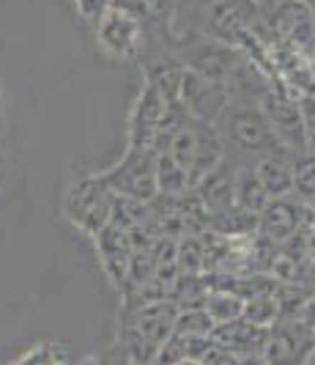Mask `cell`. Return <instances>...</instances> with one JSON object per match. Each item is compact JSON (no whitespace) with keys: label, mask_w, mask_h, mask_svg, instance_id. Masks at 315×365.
<instances>
[{"label":"cell","mask_w":315,"mask_h":365,"mask_svg":"<svg viewBox=\"0 0 315 365\" xmlns=\"http://www.w3.org/2000/svg\"><path fill=\"white\" fill-rule=\"evenodd\" d=\"M115 212V192L102 182V176H85L66 195V215L77 228L93 239L105 231Z\"/></svg>","instance_id":"obj_1"},{"label":"cell","mask_w":315,"mask_h":365,"mask_svg":"<svg viewBox=\"0 0 315 365\" xmlns=\"http://www.w3.org/2000/svg\"><path fill=\"white\" fill-rule=\"evenodd\" d=\"M102 182L110 187L118 198L151 203L159 195L156 182V154L151 148H129L127 160L115 170L105 173Z\"/></svg>","instance_id":"obj_2"},{"label":"cell","mask_w":315,"mask_h":365,"mask_svg":"<svg viewBox=\"0 0 315 365\" xmlns=\"http://www.w3.org/2000/svg\"><path fill=\"white\" fill-rule=\"evenodd\" d=\"M315 351L313 329L301 322L282 319L272 327L263 360L269 365H304Z\"/></svg>","instance_id":"obj_3"},{"label":"cell","mask_w":315,"mask_h":365,"mask_svg":"<svg viewBox=\"0 0 315 365\" xmlns=\"http://www.w3.org/2000/svg\"><path fill=\"white\" fill-rule=\"evenodd\" d=\"M228 115V129H230V138L233 143L244 151H258L272 157L274 146H277V132L272 129L269 118L252 108H230L225 110Z\"/></svg>","instance_id":"obj_4"},{"label":"cell","mask_w":315,"mask_h":365,"mask_svg":"<svg viewBox=\"0 0 315 365\" xmlns=\"http://www.w3.org/2000/svg\"><path fill=\"white\" fill-rule=\"evenodd\" d=\"M96 245H99V256H102L105 272L110 274V280L118 289H124L127 286V274H129L132 253H134V242H132L129 228L112 217L105 225V231L96 237Z\"/></svg>","instance_id":"obj_5"},{"label":"cell","mask_w":315,"mask_h":365,"mask_svg":"<svg viewBox=\"0 0 315 365\" xmlns=\"http://www.w3.org/2000/svg\"><path fill=\"white\" fill-rule=\"evenodd\" d=\"M181 102H184L186 113H192L195 121H203V124H211L228 110V96L223 88L214 80H205L201 74L181 77Z\"/></svg>","instance_id":"obj_6"},{"label":"cell","mask_w":315,"mask_h":365,"mask_svg":"<svg viewBox=\"0 0 315 365\" xmlns=\"http://www.w3.org/2000/svg\"><path fill=\"white\" fill-rule=\"evenodd\" d=\"M269 335H272V329L255 327V324H250L244 319L230 322V324H220V327H214V332H211V338L223 349H228L230 354H236V357L263 354L266 344H269Z\"/></svg>","instance_id":"obj_7"},{"label":"cell","mask_w":315,"mask_h":365,"mask_svg":"<svg viewBox=\"0 0 315 365\" xmlns=\"http://www.w3.org/2000/svg\"><path fill=\"white\" fill-rule=\"evenodd\" d=\"M301 225H304L301 209L294 206L291 201H285V198H272L266 203V209L260 212V234L274 245L291 242Z\"/></svg>","instance_id":"obj_8"},{"label":"cell","mask_w":315,"mask_h":365,"mask_svg":"<svg viewBox=\"0 0 315 365\" xmlns=\"http://www.w3.org/2000/svg\"><path fill=\"white\" fill-rule=\"evenodd\" d=\"M255 173H258L263 190L269 192V198H285L294 190V165L279 154L263 157Z\"/></svg>","instance_id":"obj_9"},{"label":"cell","mask_w":315,"mask_h":365,"mask_svg":"<svg viewBox=\"0 0 315 365\" xmlns=\"http://www.w3.org/2000/svg\"><path fill=\"white\" fill-rule=\"evenodd\" d=\"M208 283H205L203 274H178L176 283L170 286L167 299L178 308V311H189V308H203L205 297H208Z\"/></svg>","instance_id":"obj_10"},{"label":"cell","mask_w":315,"mask_h":365,"mask_svg":"<svg viewBox=\"0 0 315 365\" xmlns=\"http://www.w3.org/2000/svg\"><path fill=\"white\" fill-rule=\"evenodd\" d=\"M156 182H159V192H162V195H170V198L184 195L186 190L192 187V184H189V170L181 168L167 151L156 154Z\"/></svg>","instance_id":"obj_11"},{"label":"cell","mask_w":315,"mask_h":365,"mask_svg":"<svg viewBox=\"0 0 315 365\" xmlns=\"http://www.w3.org/2000/svg\"><path fill=\"white\" fill-rule=\"evenodd\" d=\"M269 201H272V198H269V192L263 190L258 173H255L252 168L241 170L239 179H236V206L244 209V212H250V215H260Z\"/></svg>","instance_id":"obj_12"},{"label":"cell","mask_w":315,"mask_h":365,"mask_svg":"<svg viewBox=\"0 0 315 365\" xmlns=\"http://www.w3.org/2000/svg\"><path fill=\"white\" fill-rule=\"evenodd\" d=\"M205 311L214 319V324H230V322H239L247 308V299H241L230 292H208L205 297Z\"/></svg>","instance_id":"obj_13"},{"label":"cell","mask_w":315,"mask_h":365,"mask_svg":"<svg viewBox=\"0 0 315 365\" xmlns=\"http://www.w3.org/2000/svg\"><path fill=\"white\" fill-rule=\"evenodd\" d=\"M241 319L250 322V324H255V327L272 329L282 319L277 294H263V297H255V299H247V308H244Z\"/></svg>","instance_id":"obj_14"},{"label":"cell","mask_w":315,"mask_h":365,"mask_svg":"<svg viewBox=\"0 0 315 365\" xmlns=\"http://www.w3.org/2000/svg\"><path fill=\"white\" fill-rule=\"evenodd\" d=\"M214 319L208 316L205 308H189V311H178L176 319V332H181L186 338H208L214 332Z\"/></svg>","instance_id":"obj_15"},{"label":"cell","mask_w":315,"mask_h":365,"mask_svg":"<svg viewBox=\"0 0 315 365\" xmlns=\"http://www.w3.org/2000/svg\"><path fill=\"white\" fill-rule=\"evenodd\" d=\"M205 264V247L203 239L184 237L178 242V269L184 274H203Z\"/></svg>","instance_id":"obj_16"},{"label":"cell","mask_w":315,"mask_h":365,"mask_svg":"<svg viewBox=\"0 0 315 365\" xmlns=\"http://www.w3.org/2000/svg\"><path fill=\"white\" fill-rule=\"evenodd\" d=\"M184 360H189V354H186V338L181 332H173L165 344L159 346L156 357H154V365H181Z\"/></svg>","instance_id":"obj_17"},{"label":"cell","mask_w":315,"mask_h":365,"mask_svg":"<svg viewBox=\"0 0 315 365\" xmlns=\"http://www.w3.org/2000/svg\"><path fill=\"white\" fill-rule=\"evenodd\" d=\"M294 187L301 195L315 198V154L297 160V165H294Z\"/></svg>","instance_id":"obj_18"},{"label":"cell","mask_w":315,"mask_h":365,"mask_svg":"<svg viewBox=\"0 0 315 365\" xmlns=\"http://www.w3.org/2000/svg\"><path fill=\"white\" fill-rule=\"evenodd\" d=\"M55 360H60V349L55 344H41L38 349H33L25 360H19L17 365H53Z\"/></svg>","instance_id":"obj_19"},{"label":"cell","mask_w":315,"mask_h":365,"mask_svg":"<svg viewBox=\"0 0 315 365\" xmlns=\"http://www.w3.org/2000/svg\"><path fill=\"white\" fill-rule=\"evenodd\" d=\"M239 365H269L263 360V354H252V357H239Z\"/></svg>","instance_id":"obj_20"},{"label":"cell","mask_w":315,"mask_h":365,"mask_svg":"<svg viewBox=\"0 0 315 365\" xmlns=\"http://www.w3.org/2000/svg\"><path fill=\"white\" fill-rule=\"evenodd\" d=\"M181 365H203V363H198V360H184Z\"/></svg>","instance_id":"obj_21"},{"label":"cell","mask_w":315,"mask_h":365,"mask_svg":"<svg viewBox=\"0 0 315 365\" xmlns=\"http://www.w3.org/2000/svg\"><path fill=\"white\" fill-rule=\"evenodd\" d=\"M53 365H72V363H66V360L60 357V360H55V363H53Z\"/></svg>","instance_id":"obj_22"},{"label":"cell","mask_w":315,"mask_h":365,"mask_svg":"<svg viewBox=\"0 0 315 365\" xmlns=\"http://www.w3.org/2000/svg\"><path fill=\"white\" fill-rule=\"evenodd\" d=\"M310 329H313V338H315V324H313V327H310Z\"/></svg>","instance_id":"obj_23"}]
</instances>
